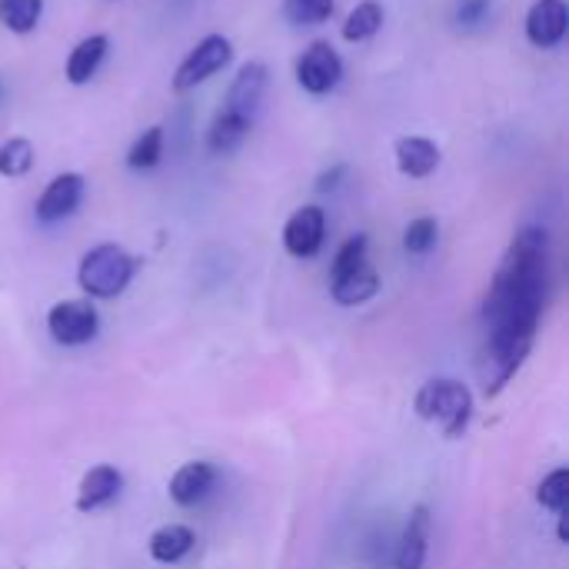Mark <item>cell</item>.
<instances>
[{"label": "cell", "mask_w": 569, "mask_h": 569, "mask_svg": "<svg viewBox=\"0 0 569 569\" xmlns=\"http://www.w3.org/2000/svg\"><path fill=\"white\" fill-rule=\"evenodd\" d=\"M546 283L549 237L540 227H526L513 237L510 250L503 253L483 303L486 347L480 360V376L486 397H496L523 366L536 340L540 313L546 303Z\"/></svg>", "instance_id": "6da1fadb"}, {"label": "cell", "mask_w": 569, "mask_h": 569, "mask_svg": "<svg viewBox=\"0 0 569 569\" xmlns=\"http://www.w3.org/2000/svg\"><path fill=\"white\" fill-rule=\"evenodd\" d=\"M134 270H137V261L123 246L100 243V246L84 253L81 270H77V283L94 300H113L131 287Z\"/></svg>", "instance_id": "7a4b0ae2"}, {"label": "cell", "mask_w": 569, "mask_h": 569, "mask_svg": "<svg viewBox=\"0 0 569 569\" xmlns=\"http://www.w3.org/2000/svg\"><path fill=\"white\" fill-rule=\"evenodd\" d=\"M413 410L420 420L436 423L450 439H457L473 416V397L457 379H429L416 390Z\"/></svg>", "instance_id": "3957f363"}, {"label": "cell", "mask_w": 569, "mask_h": 569, "mask_svg": "<svg viewBox=\"0 0 569 569\" xmlns=\"http://www.w3.org/2000/svg\"><path fill=\"white\" fill-rule=\"evenodd\" d=\"M230 57H233V44L223 34H207L194 50L180 60V68L173 74V90L186 94V90L201 87L204 81H210L217 71L227 68Z\"/></svg>", "instance_id": "277c9868"}, {"label": "cell", "mask_w": 569, "mask_h": 569, "mask_svg": "<svg viewBox=\"0 0 569 569\" xmlns=\"http://www.w3.org/2000/svg\"><path fill=\"white\" fill-rule=\"evenodd\" d=\"M100 316L87 300H60L47 313V330L60 347H81L97 337Z\"/></svg>", "instance_id": "5b68a950"}, {"label": "cell", "mask_w": 569, "mask_h": 569, "mask_svg": "<svg viewBox=\"0 0 569 569\" xmlns=\"http://www.w3.org/2000/svg\"><path fill=\"white\" fill-rule=\"evenodd\" d=\"M343 77V60L327 40H313L296 60V84L306 94H330Z\"/></svg>", "instance_id": "8992f818"}, {"label": "cell", "mask_w": 569, "mask_h": 569, "mask_svg": "<svg viewBox=\"0 0 569 569\" xmlns=\"http://www.w3.org/2000/svg\"><path fill=\"white\" fill-rule=\"evenodd\" d=\"M267 77H270V71H267L264 60H246L243 68L237 71L230 90H227L223 107L240 113V117H246V120H253V117H257V110H261V104H264Z\"/></svg>", "instance_id": "52a82bcc"}, {"label": "cell", "mask_w": 569, "mask_h": 569, "mask_svg": "<svg viewBox=\"0 0 569 569\" xmlns=\"http://www.w3.org/2000/svg\"><path fill=\"white\" fill-rule=\"evenodd\" d=\"M324 233H327V214L316 204H306L293 210V217L287 220L283 246L290 257H313V253L324 246Z\"/></svg>", "instance_id": "ba28073f"}, {"label": "cell", "mask_w": 569, "mask_h": 569, "mask_svg": "<svg viewBox=\"0 0 569 569\" xmlns=\"http://www.w3.org/2000/svg\"><path fill=\"white\" fill-rule=\"evenodd\" d=\"M84 201V177L81 173H57L37 201V220L44 223H57L63 217H71Z\"/></svg>", "instance_id": "9c48e42d"}, {"label": "cell", "mask_w": 569, "mask_h": 569, "mask_svg": "<svg viewBox=\"0 0 569 569\" xmlns=\"http://www.w3.org/2000/svg\"><path fill=\"white\" fill-rule=\"evenodd\" d=\"M569 27V8L566 0H536L526 14V37L533 47L549 50L566 37Z\"/></svg>", "instance_id": "30bf717a"}, {"label": "cell", "mask_w": 569, "mask_h": 569, "mask_svg": "<svg viewBox=\"0 0 569 569\" xmlns=\"http://www.w3.org/2000/svg\"><path fill=\"white\" fill-rule=\"evenodd\" d=\"M426 549H429V506L416 503L410 510L407 526H403L394 569H423L426 566Z\"/></svg>", "instance_id": "8fae6325"}, {"label": "cell", "mask_w": 569, "mask_h": 569, "mask_svg": "<svg viewBox=\"0 0 569 569\" xmlns=\"http://www.w3.org/2000/svg\"><path fill=\"white\" fill-rule=\"evenodd\" d=\"M120 486H123V476L117 473V467L100 463V467L87 470L84 480H81V486H77V510L81 513L100 510V506H107L110 499H117Z\"/></svg>", "instance_id": "7c38bea8"}, {"label": "cell", "mask_w": 569, "mask_h": 569, "mask_svg": "<svg viewBox=\"0 0 569 569\" xmlns=\"http://www.w3.org/2000/svg\"><path fill=\"white\" fill-rule=\"evenodd\" d=\"M214 483H217V470L210 463H204V460L183 463L170 480V499L177 506H194L214 489Z\"/></svg>", "instance_id": "4fadbf2b"}, {"label": "cell", "mask_w": 569, "mask_h": 569, "mask_svg": "<svg viewBox=\"0 0 569 569\" xmlns=\"http://www.w3.org/2000/svg\"><path fill=\"white\" fill-rule=\"evenodd\" d=\"M394 154H397L400 173L413 180H423L439 167V147L426 137H400L394 144Z\"/></svg>", "instance_id": "5bb4252c"}, {"label": "cell", "mask_w": 569, "mask_h": 569, "mask_svg": "<svg viewBox=\"0 0 569 569\" xmlns=\"http://www.w3.org/2000/svg\"><path fill=\"white\" fill-rule=\"evenodd\" d=\"M376 290H379V277L370 264H360L350 274L330 277V293L340 306H360V303L373 300Z\"/></svg>", "instance_id": "9a60e30c"}, {"label": "cell", "mask_w": 569, "mask_h": 569, "mask_svg": "<svg viewBox=\"0 0 569 569\" xmlns=\"http://www.w3.org/2000/svg\"><path fill=\"white\" fill-rule=\"evenodd\" d=\"M250 123H253V120H246V117H240V113L220 107L217 117H214V123H210V131H207V150L217 154V157L233 154V150L246 141Z\"/></svg>", "instance_id": "2e32d148"}, {"label": "cell", "mask_w": 569, "mask_h": 569, "mask_svg": "<svg viewBox=\"0 0 569 569\" xmlns=\"http://www.w3.org/2000/svg\"><path fill=\"white\" fill-rule=\"evenodd\" d=\"M107 47H110V40H107L104 34H90V37H84V40L71 50V57H68V81H71L74 87L87 84V81L100 71V63H104V57H107Z\"/></svg>", "instance_id": "e0dca14e"}, {"label": "cell", "mask_w": 569, "mask_h": 569, "mask_svg": "<svg viewBox=\"0 0 569 569\" xmlns=\"http://www.w3.org/2000/svg\"><path fill=\"white\" fill-rule=\"evenodd\" d=\"M197 536L190 526H180V523H170V526H160L154 536H150V556L157 562H177L183 559L190 549H194Z\"/></svg>", "instance_id": "ac0fdd59"}, {"label": "cell", "mask_w": 569, "mask_h": 569, "mask_svg": "<svg viewBox=\"0 0 569 569\" xmlns=\"http://www.w3.org/2000/svg\"><path fill=\"white\" fill-rule=\"evenodd\" d=\"M379 27H384V4L363 0V4H356L343 21V40H350V44L370 40Z\"/></svg>", "instance_id": "d6986e66"}, {"label": "cell", "mask_w": 569, "mask_h": 569, "mask_svg": "<svg viewBox=\"0 0 569 569\" xmlns=\"http://www.w3.org/2000/svg\"><path fill=\"white\" fill-rule=\"evenodd\" d=\"M44 0H0V24L11 34H31L40 24Z\"/></svg>", "instance_id": "ffe728a7"}, {"label": "cell", "mask_w": 569, "mask_h": 569, "mask_svg": "<svg viewBox=\"0 0 569 569\" xmlns=\"http://www.w3.org/2000/svg\"><path fill=\"white\" fill-rule=\"evenodd\" d=\"M164 157V126H147V131L134 141L131 154H126V167L131 170H154Z\"/></svg>", "instance_id": "44dd1931"}, {"label": "cell", "mask_w": 569, "mask_h": 569, "mask_svg": "<svg viewBox=\"0 0 569 569\" xmlns=\"http://www.w3.org/2000/svg\"><path fill=\"white\" fill-rule=\"evenodd\" d=\"M34 167V144L27 137H11L0 144V177H24Z\"/></svg>", "instance_id": "7402d4cb"}, {"label": "cell", "mask_w": 569, "mask_h": 569, "mask_svg": "<svg viewBox=\"0 0 569 569\" xmlns=\"http://www.w3.org/2000/svg\"><path fill=\"white\" fill-rule=\"evenodd\" d=\"M334 14V0H283V17L296 27L324 24Z\"/></svg>", "instance_id": "603a6c76"}, {"label": "cell", "mask_w": 569, "mask_h": 569, "mask_svg": "<svg viewBox=\"0 0 569 569\" xmlns=\"http://www.w3.org/2000/svg\"><path fill=\"white\" fill-rule=\"evenodd\" d=\"M536 503L543 506V510H566V503H569V470H553L540 489H536Z\"/></svg>", "instance_id": "cb8c5ba5"}, {"label": "cell", "mask_w": 569, "mask_h": 569, "mask_svg": "<svg viewBox=\"0 0 569 569\" xmlns=\"http://www.w3.org/2000/svg\"><path fill=\"white\" fill-rule=\"evenodd\" d=\"M436 237H439V223L433 217H416L403 230V246H407V253L423 257V253H429L436 246Z\"/></svg>", "instance_id": "d4e9b609"}, {"label": "cell", "mask_w": 569, "mask_h": 569, "mask_svg": "<svg viewBox=\"0 0 569 569\" xmlns=\"http://www.w3.org/2000/svg\"><path fill=\"white\" fill-rule=\"evenodd\" d=\"M360 264H366V233H353V237L343 240V246L337 250V257H334L330 277L350 274V270H356Z\"/></svg>", "instance_id": "484cf974"}, {"label": "cell", "mask_w": 569, "mask_h": 569, "mask_svg": "<svg viewBox=\"0 0 569 569\" xmlns=\"http://www.w3.org/2000/svg\"><path fill=\"white\" fill-rule=\"evenodd\" d=\"M489 11H493L489 0H457V8H453V21H457L460 27L473 31V27H480V24L489 17Z\"/></svg>", "instance_id": "4316f807"}, {"label": "cell", "mask_w": 569, "mask_h": 569, "mask_svg": "<svg viewBox=\"0 0 569 569\" xmlns=\"http://www.w3.org/2000/svg\"><path fill=\"white\" fill-rule=\"evenodd\" d=\"M347 173V167L343 164H337V167H330V170H324L320 173V180H316V190H320V194H327V190H337V183H340V177Z\"/></svg>", "instance_id": "83f0119b"}, {"label": "cell", "mask_w": 569, "mask_h": 569, "mask_svg": "<svg viewBox=\"0 0 569 569\" xmlns=\"http://www.w3.org/2000/svg\"><path fill=\"white\" fill-rule=\"evenodd\" d=\"M0 100H4V81H0Z\"/></svg>", "instance_id": "f1b7e54d"}]
</instances>
